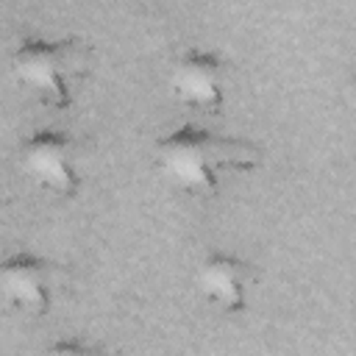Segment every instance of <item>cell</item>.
Wrapping results in <instances>:
<instances>
[{
	"instance_id": "1",
	"label": "cell",
	"mask_w": 356,
	"mask_h": 356,
	"mask_svg": "<svg viewBox=\"0 0 356 356\" xmlns=\"http://www.w3.org/2000/svg\"><path fill=\"white\" fill-rule=\"evenodd\" d=\"M161 175L186 195H214L231 175L259 170L261 150L236 136H220L197 125H184L156 145Z\"/></svg>"
},
{
	"instance_id": "2",
	"label": "cell",
	"mask_w": 356,
	"mask_h": 356,
	"mask_svg": "<svg viewBox=\"0 0 356 356\" xmlns=\"http://www.w3.org/2000/svg\"><path fill=\"white\" fill-rule=\"evenodd\" d=\"M14 75L42 106L70 108L92 70V47L83 39H25L11 58Z\"/></svg>"
},
{
	"instance_id": "3",
	"label": "cell",
	"mask_w": 356,
	"mask_h": 356,
	"mask_svg": "<svg viewBox=\"0 0 356 356\" xmlns=\"http://www.w3.org/2000/svg\"><path fill=\"white\" fill-rule=\"evenodd\" d=\"M25 175L56 197H72L83 184V145L64 131H36L22 142Z\"/></svg>"
},
{
	"instance_id": "4",
	"label": "cell",
	"mask_w": 356,
	"mask_h": 356,
	"mask_svg": "<svg viewBox=\"0 0 356 356\" xmlns=\"http://www.w3.org/2000/svg\"><path fill=\"white\" fill-rule=\"evenodd\" d=\"M67 270L50 259L17 253L0 267V295L8 306L28 314H47Z\"/></svg>"
},
{
	"instance_id": "5",
	"label": "cell",
	"mask_w": 356,
	"mask_h": 356,
	"mask_svg": "<svg viewBox=\"0 0 356 356\" xmlns=\"http://www.w3.org/2000/svg\"><path fill=\"white\" fill-rule=\"evenodd\" d=\"M231 86V67L217 53L186 50L170 70V89L178 103L200 111H217Z\"/></svg>"
},
{
	"instance_id": "6",
	"label": "cell",
	"mask_w": 356,
	"mask_h": 356,
	"mask_svg": "<svg viewBox=\"0 0 356 356\" xmlns=\"http://www.w3.org/2000/svg\"><path fill=\"white\" fill-rule=\"evenodd\" d=\"M256 267L239 256H231V253H220V250H211L200 267H197V289L200 295L217 306L220 312H228V314H236V312H245L248 306V298L256 286Z\"/></svg>"
},
{
	"instance_id": "7",
	"label": "cell",
	"mask_w": 356,
	"mask_h": 356,
	"mask_svg": "<svg viewBox=\"0 0 356 356\" xmlns=\"http://www.w3.org/2000/svg\"><path fill=\"white\" fill-rule=\"evenodd\" d=\"M50 350H56V353H95L92 345H81V342H58Z\"/></svg>"
},
{
	"instance_id": "8",
	"label": "cell",
	"mask_w": 356,
	"mask_h": 356,
	"mask_svg": "<svg viewBox=\"0 0 356 356\" xmlns=\"http://www.w3.org/2000/svg\"><path fill=\"white\" fill-rule=\"evenodd\" d=\"M348 103H350V111L356 114V78L348 83Z\"/></svg>"
}]
</instances>
